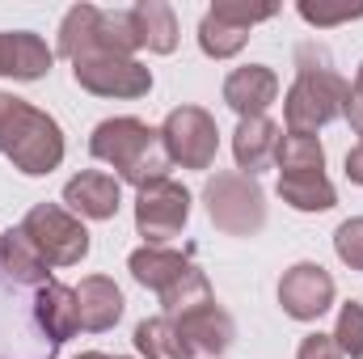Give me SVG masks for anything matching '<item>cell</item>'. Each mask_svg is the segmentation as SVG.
Masks as SVG:
<instances>
[{
	"instance_id": "cell-5",
	"label": "cell",
	"mask_w": 363,
	"mask_h": 359,
	"mask_svg": "<svg viewBox=\"0 0 363 359\" xmlns=\"http://www.w3.org/2000/svg\"><path fill=\"white\" fill-rule=\"evenodd\" d=\"M203 203H207V216L220 233L228 237H254L267 228V194L258 178L250 174H216V178L203 186Z\"/></svg>"
},
{
	"instance_id": "cell-15",
	"label": "cell",
	"mask_w": 363,
	"mask_h": 359,
	"mask_svg": "<svg viewBox=\"0 0 363 359\" xmlns=\"http://www.w3.org/2000/svg\"><path fill=\"white\" fill-rule=\"evenodd\" d=\"M279 144H283V131L267 114L262 118H241L237 131H233V157H237L241 174L258 178L262 170H271L274 157H279Z\"/></svg>"
},
{
	"instance_id": "cell-17",
	"label": "cell",
	"mask_w": 363,
	"mask_h": 359,
	"mask_svg": "<svg viewBox=\"0 0 363 359\" xmlns=\"http://www.w3.org/2000/svg\"><path fill=\"white\" fill-rule=\"evenodd\" d=\"M51 72V47L30 34V30H13L4 34L0 30V77H13V81H38Z\"/></svg>"
},
{
	"instance_id": "cell-6",
	"label": "cell",
	"mask_w": 363,
	"mask_h": 359,
	"mask_svg": "<svg viewBox=\"0 0 363 359\" xmlns=\"http://www.w3.org/2000/svg\"><path fill=\"white\" fill-rule=\"evenodd\" d=\"M21 233L30 237V245L38 250V258L47 267H77L89 254V228L72 211H64L60 203L30 207L21 220Z\"/></svg>"
},
{
	"instance_id": "cell-24",
	"label": "cell",
	"mask_w": 363,
	"mask_h": 359,
	"mask_svg": "<svg viewBox=\"0 0 363 359\" xmlns=\"http://www.w3.org/2000/svg\"><path fill=\"white\" fill-rule=\"evenodd\" d=\"M245 43H250V30H241V26H233V21H224V17H216L211 9H207V17L199 21V47H203V55H211V60H228V55H237Z\"/></svg>"
},
{
	"instance_id": "cell-32",
	"label": "cell",
	"mask_w": 363,
	"mask_h": 359,
	"mask_svg": "<svg viewBox=\"0 0 363 359\" xmlns=\"http://www.w3.org/2000/svg\"><path fill=\"white\" fill-rule=\"evenodd\" d=\"M347 178L355 182V186H363V140L347 153Z\"/></svg>"
},
{
	"instance_id": "cell-3",
	"label": "cell",
	"mask_w": 363,
	"mask_h": 359,
	"mask_svg": "<svg viewBox=\"0 0 363 359\" xmlns=\"http://www.w3.org/2000/svg\"><path fill=\"white\" fill-rule=\"evenodd\" d=\"M0 153L26 178H43L64 161V131L47 110L30 106L26 97L0 93Z\"/></svg>"
},
{
	"instance_id": "cell-2",
	"label": "cell",
	"mask_w": 363,
	"mask_h": 359,
	"mask_svg": "<svg viewBox=\"0 0 363 359\" xmlns=\"http://www.w3.org/2000/svg\"><path fill=\"white\" fill-rule=\"evenodd\" d=\"M89 153L97 161H106L110 170H118V182H131L135 190L165 182L169 165H174L165 144H161V131L148 127L144 118H131V114L97 123L89 136Z\"/></svg>"
},
{
	"instance_id": "cell-13",
	"label": "cell",
	"mask_w": 363,
	"mask_h": 359,
	"mask_svg": "<svg viewBox=\"0 0 363 359\" xmlns=\"http://www.w3.org/2000/svg\"><path fill=\"white\" fill-rule=\"evenodd\" d=\"M174 321H178L182 338L190 343V351H194V355H224V351L233 347V338H237L233 317H228L216 300H207V304H199V309L182 313V317H174Z\"/></svg>"
},
{
	"instance_id": "cell-16",
	"label": "cell",
	"mask_w": 363,
	"mask_h": 359,
	"mask_svg": "<svg viewBox=\"0 0 363 359\" xmlns=\"http://www.w3.org/2000/svg\"><path fill=\"white\" fill-rule=\"evenodd\" d=\"M279 97V77L262 64H250V68H237L228 72L224 81V101L241 114V118H262L267 106Z\"/></svg>"
},
{
	"instance_id": "cell-26",
	"label": "cell",
	"mask_w": 363,
	"mask_h": 359,
	"mask_svg": "<svg viewBox=\"0 0 363 359\" xmlns=\"http://www.w3.org/2000/svg\"><path fill=\"white\" fill-rule=\"evenodd\" d=\"M334 343L342 359H363V304H342L338 309V326H334Z\"/></svg>"
},
{
	"instance_id": "cell-27",
	"label": "cell",
	"mask_w": 363,
	"mask_h": 359,
	"mask_svg": "<svg viewBox=\"0 0 363 359\" xmlns=\"http://www.w3.org/2000/svg\"><path fill=\"white\" fill-rule=\"evenodd\" d=\"M211 13L224 17V21H233V26H241V30H254L258 21H271L279 9L274 4H250V0H216Z\"/></svg>"
},
{
	"instance_id": "cell-18",
	"label": "cell",
	"mask_w": 363,
	"mask_h": 359,
	"mask_svg": "<svg viewBox=\"0 0 363 359\" xmlns=\"http://www.w3.org/2000/svg\"><path fill=\"white\" fill-rule=\"evenodd\" d=\"M72 292H77V321H81V330L101 334V330H110V326L123 317V292H118L114 279L89 275V279H81V287H72Z\"/></svg>"
},
{
	"instance_id": "cell-10",
	"label": "cell",
	"mask_w": 363,
	"mask_h": 359,
	"mask_svg": "<svg viewBox=\"0 0 363 359\" xmlns=\"http://www.w3.org/2000/svg\"><path fill=\"white\" fill-rule=\"evenodd\" d=\"M17 292L21 287L0 270V359H51L43 351H34V343L47 347V338L34 326V296L21 300Z\"/></svg>"
},
{
	"instance_id": "cell-8",
	"label": "cell",
	"mask_w": 363,
	"mask_h": 359,
	"mask_svg": "<svg viewBox=\"0 0 363 359\" xmlns=\"http://www.w3.org/2000/svg\"><path fill=\"white\" fill-rule=\"evenodd\" d=\"M190 220V190L182 182H152L140 190L135 199V228L148 245H165L174 241Z\"/></svg>"
},
{
	"instance_id": "cell-12",
	"label": "cell",
	"mask_w": 363,
	"mask_h": 359,
	"mask_svg": "<svg viewBox=\"0 0 363 359\" xmlns=\"http://www.w3.org/2000/svg\"><path fill=\"white\" fill-rule=\"evenodd\" d=\"M34 326H38V334L47 338L51 351L64 347L81 330V321H77V292L64 287V283H55V279L43 283L34 292Z\"/></svg>"
},
{
	"instance_id": "cell-4",
	"label": "cell",
	"mask_w": 363,
	"mask_h": 359,
	"mask_svg": "<svg viewBox=\"0 0 363 359\" xmlns=\"http://www.w3.org/2000/svg\"><path fill=\"white\" fill-rule=\"evenodd\" d=\"M140 38L131 9H97V4H77L68 9L60 26V55L64 60H85V55H123L135 60Z\"/></svg>"
},
{
	"instance_id": "cell-22",
	"label": "cell",
	"mask_w": 363,
	"mask_h": 359,
	"mask_svg": "<svg viewBox=\"0 0 363 359\" xmlns=\"http://www.w3.org/2000/svg\"><path fill=\"white\" fill-rule=\"evenodd\" d=\"M279 199L296 211H330L338 203L325 170H304V174H279Z\"/></svg>"
},
{
	"instance_id": "cell-28",
	"label": "cell",
	"mask_w": 363,
	"mask_h": 359,
	"mask_svg": "<svg viewBox=\"0 0 363 359\" xmlns=\"http://www.w3.org/2000/svg\"><path fill=\"white\" fill-rule=\"evenodd\" d=\"M334 250H338V258H342L351 270H363V216L338 224V233H334Z\"/></svg>"
},
{
	"instance_id": "cell-1",
	"label": "cell",
	"mask_w": 363,
	"mask_h": 359,
	"mask_svg": "<svg viewBox=\"0 0 363 359\" xmlns=\"http://www.w3.org/2000/svg\"><path fill=\"white\" fill-rule=\"evenodd\" d=\"M296 68L300 72H296L287 97H283V118H287V131L317 136L325 123L342 118L351 85L334 72L330 51L317 47V43H300L296 47Z\"/></svg>"
},
{
	"instance_id": "cell-7",
	"label": "cell",
	"mask_w": 363,
	"mask_h": 359,
	"mask_svg": "<svg viewBox=\"0 0 363 359\" xmlns=\"http://www.w3.org/2000/svg\"><path fill=\"white\" fill-rule=\"evenodd\" d=\"M161 144L182 170H211L220 153V127L203 106H178L161 123Z\"/></svg>"
},
{
	"instance_id": "cell-30",
	"label": "cell",
	"mask_w": 363,
	"mask_h": 359,
	"mask_svg": "<svg viewBox=\"0 0 363 359\" xmlns=\"http://www.w3.org/2000/svg\"><path fill=\"white\" fill-rule=\"evenodd\" d=\"M296 359H342V351H338L334 334H308V338L300 343Z\"/></svg>"
},
{
	"instance_id": "cell-33",
	"label": "cell",
	"mask_w": 363,
	"mask_h": 359,
	"mask_svg": "<svg viewBox=\"0 0 363 359\" xmlns=\"http://www.w3.org/2000/svg\"><path fill=\"white\" fill-rule=\"evenodd\" d=\"M77 359H118V355H101V351H85V355H77Z\"/></svg>"
},
{
	"instance_id": "cell-14",
	"label": "cell",
	"mask_w": 363,
	"mask_h": 359,
	"mask_svg": "<svg viewBox=\"0 0 363 359\" xmlns=\"http://www.w3.org/2000/svg\"><path fill=\"white\" fill-rule=\"evenodd\" d=\"M64 203L81 220H114V211L123 203V186H118V178H110L101 170H85L64 186Z\"/></svg>"
},
{
	"instance_id": "cell-25",
	"label": "cell",
	"mask_w": 363,
	"mask_h": 359,
	"mask_svg": "<svg viewBox=\"0 0 363 359\" xmlns=\"http://www.w3.org/2000/svg\"><path fill=\"white\" fill-rule=\"evenodd\" d=\"M279 174H304V170H325V148L317 136H300V131H287L283 144H279V157H274Z\"/></svg>"
},
{
	"instance_id": "cell-21",
	"label": "cell",
	"mask_w": 363,
	"mask_h": 359,
	"mask_svg": "<svg viewBox=\"0 0 363 359\" xmlns=\"http://www.w3.org/2000/svg\"><path fill=\"white\" fill-rule=\"evenodd\" d=\"M131 21H135V38L140 47L157 51V55H169L178 47V17L165 0H140L131 9Z\"/></svg>"
},
{
	"instance_id": "cell-29",
	"label": "cell",
	"mask_w": 363,
	"mask_h": 359,
	"mask_svg": "<svg viewBox=\"0 0 363 359\" xmlns=\"http://www.w3.org/2000/svg\"><path fill=\"white\" fill-rule=\"evenodd\" d=\"M300 17L308 21V26H338V21H355V17H363V4H355V9H321V4H300Z\"/></svg>"
},
{
	"instance_id": "cell-11",
	"label": "cell",
	"mask_w": 363,
	"mask_h": 359,
	"mask_svg": "<svg viewBox=\"0 0 363 359\" xmlns=\"http://www.w3.org/2000/svg\"><path fill=\"white\" fill-rule=\"evenodd\" d=\"M279 304L296 321H317L334 304V279L321 263H296L279 279Z\"/></svg>"
},
{
	"instance_id": "cell-9",
	"label": "cell",
	"mask_w": 363,
	"mask_h": 359,
	"mask_svg": "<svg viewBox=\"0 0 363 359\" xmlns=\"http://www.w3.org/2000/svg\"><path fill=\"white\" fill-rule=\"evenodd\" d=\"M72 77L81 89L97 97H144L152 89V72L140 60H123V55H85L72 64Z\"/></svg>"
},
{
	"instance_id": "cell-23",
	"label": "cell",
	"mask_w": 363,
	"mask_h": 359,
	"mask_svg": "<svg viewBox=\"0 0 363 359\" xmlns=\"http://www.w3.org/2000/svg\"><path fill=\"white\" fill-rule=\"evenodd\" d=\"M135 347H140V355L144 359H194L190 351V343L182 338L178 321L174 317H148V321H140L135 326Z\"/></svg>"
},
{
	"instance_id": "cell-20",
	"label": "cell",
	"mask_w": 363,
	"mask_h": 359,
	"mask_svg": "<svg viewBox=\"0 0 363 359\" xmlns=\"http://www.w3.org/2000/svg\"><path fill=\"white\" fill-rule=\"evenodd\" d=\"M0 270L17 283V287H43V283H51L47 279V263L38 258V250L30 245V237L21 233V224L17 228H9V233H0Z\"/></svg>"
},
{
	"instance_id": "cell-31",
	"label": "cell",
	"mask_w": 363,
	"mask_h": 359,
	"mask_svg": "<svg viewBox=\"0 0 363 359\" xmlns=\"http://www.w3.org/2000/svg\"><path fill=\"white\" fill-rule=\"evenodd\" d=\"M342 118L351 123V131H355V136H363V64H359V72H355L351 93H347V110H342Z\"/></svg>"
},
{
	"instance_id": "cell-19",
	"label": "cell",
	"mask_w": 363,
	"mask_h": 359,
	"mask_svg": "<svg viewBox=\"0 0 363 359\" xmlns=\"http://www.w3.org/2000/svg\"><path fill=\"white\" fill-rule=\"evenodd\" d=\"M127 267L135 275V283H144V287H152L157 296H165L169 287H178L182 279L194 270V263H190V254H178V250L144 245V250H135V254L127 258Z\"/></svg>"
}]
</instances>
